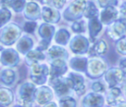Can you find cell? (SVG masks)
I'll use <instances>...</instances> for the list:
<instances>
[{"mask_svg":"<svg viewBox=\"0 0 126 107\" xmlns=\"http://www.w3.org/2000/svg\"><path fill=\"white\" fill-rule=\"evenodd\" d=\"M86 4H87L86 0H74V2L65 11V18L68 20L78 19L81 16V14L84 12Z\"/></svg>","mask_w":126,"mask_h":107,"instance_id":"obj_2","label":"cell"},{"mask_svg":"<svg viewBox=\"0 0 126 107\" xmlns=\"http://www.w3.org/2000/svg\"><path fill=\"white\" fill-rule=\"evenodd\" d=\"M46 107H56V105H55L54 103H49V104H48Z\"/></svg>","mask_w":126,"mask_h":107,"instance_id":"obj_41","label":"cell"},{"mask_svg":"<svg viewBox=\"0 0 126 107\" xmlns=\"http://www.w3.org/2000/svg\"><path fill=\"white\" fill-rule=\"evenodd\" d=\"M125 31H126V19L122 18L112 25L111 28L109 29V35L113 39H118L125 34Z\"/></svg>","mask_w":126,"mask_h":107,"instance_id":"obj_4","label":"cell"},{"mask_svg":"<svg viewBox=\"0 0 126 107\" xmlns=\"http://www.w3.org/2000/svg\"><path fill=\"white\" fill-rule=\"evenodd\" d=\"M105 67L106 66L103 63V61L99 59H93L90 61V64H89V72L92 76L98 77L104 72Z\"/></svg>","mask_w":126,"mask_h":107,"instance_id":"obj_8","label":"cell"},{"mask_svg":"<svg viewBox=\"0 0 126 107\" xmlns=\"http://www.w3.org/2000/svg\"><path fill=\"white\" fill-rule=\"evenodd\" d=\"M35 27H36V24L34 22H28V23L25 24L24 28H25V30L27 32H32L34 30Z\"/></svg>","mask_w":126,"mask_h":107,"instance_id":"obj_36","label":"cell"},{"mask_svg":"<svg viewBox=\"0 0 126 107\" xmlns=\"http://www.w3.org/2000/svg\"><path fill=\"white\" fill-rule=\"evenodd\" d=\"M32 45V41L30 39V37L25 36V37H23L19 41V43H18V50L21 51L22 53H26L31 48Z\"/></svg>","mask_w":126,"mask_h":107,"instance_id":"obj_23","label":"cell"},{"mask_svg":"<svg viewBox=\"0 0 126 107\" xmlns=\"http://www.w3.org/2000/svg\"><path fill=\"white\" fill-rule=\"evenodd\" d=\"M60 106L61 107H75L76 103L75 100L71 97H65L63 99H61L60 101Z\"/></svg>","mask_w":126,"mask_h":107,"instance_id":"obj_31","label":"cell"},{"mask_svg":"<svg viewBox=\"0 0 126 107\" xmlns=\"http://www.w3.org/2000/svg\"><path fill=\"white\" fill-rule=\"evenodd\" d=\"M42 18L47 23H56L59 20V13L54 8L45 6L42 8Z\"/></svg>","mask_w":126,"mask_h":107,"instance_id":"obj_11","label":"cell"},{"mask_svg":"<svg viewBox=\"0 0 126 107\" xmlns=\"http://www.w3.org/2000/svg\"><path fill=\"white\" fill-rule=\"evenodd\" d=\"M72 28L76 32H83L85 29V25L83 22H75L72 26Z\"/></svg>","mask_w":126,"mask_h":107,"instance_id":"obj_35","label":"cell"},{"mask_svg":"<svg viewBox=\"0 0 126 107\" xmlns=\"http://www.w3.org/2000/svg\"><path fill=\"white\" fill-rule=\"evenodd\" d=\"M68 37H69L68 32H67L65 29H60V31L57 32L55 39H56V41H57L58 43L65 44V43L67 42V40H68Z\"/></svg>","mask_w":126,"mask_h":107,"instance_id":"obj_29","label":"cell"},{"mask_svg":"<svg viewBox=\"0 0 126 107\" xmlns=\"http://www.w3.org/2000/svg\"><path fill=\"white\" fill-rule=\"evenodd\" d=\"M114 107H126V103L125 102H123V101H121L120 103H118L116 106H114Z\"/></svg>","mask_w":126,"mask_h":107,"instance_id":"obj_40","label":"cell"},{"mask_svg":"<svg viewBox=\"0 0 126 107\" xmlns=\"http://www.w3.org/2000/svg\"><path fill=\"white\" fill-rule=\"evenodd\" d=\"M93 50L96 55H102L107 51V45L103 40H100L94 46Z\"/></svg>","mask_w":126,"mask_h":107,"instance_id":"obj_27","label":"cell"},{"mask_svg":"<svg viewBox=\"0 0 126 107\" xmlns=\"http://www.w3.org/2000/svg\"><path fill=\"white\" fill-rule=\"evenodd\" d=\"M65 72H66L65 62L62 59H55L52 62V66H51V70H50L51 80H54V79L59 78V76H61Z\"/></svg>","mask_w":126,"mask_h":107,"instance_id":"obj_7","label":"cell"},{"mask_svg":"<svg viewBox=\"0 0 126 107\" xmlns=\"http://www.w3.org/2000/svg\"><path fill=\"white\" fill-rule=\"evenodd\" d=\"M117 51L122 54H126V38H122L117 43Z\"/></svg>","mask_w":126,"mask_h":107,"instance_id":"obj_34","label":"cell"},{"mask_svg":"<svg viewBox=\"0 0 126 107\" xmlns=\"http://www.w3.org/2000/svg\"><path fill=\"white\" fill-rule=\"evenodd\" d=\"M20 32H21V30L16 25H9L1 31L0 39L4 44L10 45L17 39Z\"/></svg>","mask_w":126,"mask_h":107,"instance_id":"obj_1","label":"cell"},{"mask_svg":"<svg viewBox=\"0 0 126 107\" xmlns=\"http://www.w3.org/2000/svg\"><path fill=\"white\" fill-rule=\"evenodd\" d=\"M120 13L122 14L123 18L126 19V3H123L120 7Z\"/></svg>","mask_w":126,"mask_h":107,"instance_id":"obj_38","label":"cell"},{"mask_svg":"<svg viewBox=\"0 0 126 107\" xmlns=\"http://www.w3.org/2000/svg\"><path fill=\"white\" fill-rule=\"evenodd\" d=\"M35 98L36 101L39 104H45L46 102H48L51 98H52V93L50 91V89L48 87H40L35 94Z\"/></svg>","mask_w":126,"mask_h":107,"instance_id":"obj_14","label":"cell"},{"mask_svg":"<svg viewBox=\"0 0 126 107\" xmlns=\"http://www.w3.org/2000/svg\"><path fill=\"white\" fill-rule=\"evenodd\" d=\"M48 71L46 66L34 64L32 67V79L36 83H43L45 81V77Z\"/></svg>","mask_w":126,"mask_h":107,"instance_id":"obj_3","label":"cell"},{"mask_svg":"<svg viewBox=\"0 0 126 107\" xmlns=\"http://www.w3.org/2000/svg\"><path fill=\"white\" fill-rule=\"evenodd\" d=\"M71 66L78 71H84L87 66V60L84 58H75L72 60Z\"/></svg>","mask_w":126,"mask_h":107,"instance_id":"obj_25","label":"cell"},{"mask_svg":"<svg viewBox=\"0 0 126 107\" xmlns=\"http://www.w3.org/2000/svg\"><path fill=\"white\" fill-rule=\"evenodd\" d=\"M71 48L76 53H83L88 49V41L85 39V37L82 36L75 37V39L72 42Z\"/></svg>","mask_w":126,"mask_h":107,"instance_id":"obj_13","label":"cell"},{"mask_svg":"<svg viewBox=\"0 0 126 107\" xmlns=\"http://www.w3.org/2000/svg\"><path fill=\"white\" fill-rule=\"evenodd\" d=\"M25 15L29 19H37L39 17V7L34 2H30L26 6Z\"/></svg>","mask_w":126,"mask_h":107,"instance_id":"obj_17","label":"cell"},{"mask_svg":"<svg viewBox=\"0 0 126 107\" xmlns=\"http://www.w3.org/2000/svg\"><path fill=\"white\" fill-rule=\"evenodd\" d=\"M43 2L52 5L56 9H61L65 4V0H43Z\"/></svg>","mask_w":126,"mask_h":107,"instance_id":"obj_32","label":"cell"},{"mask_svg":"<svg viewBox=\"0 0 126 107\" xmlns=\"http://www.w3.org/2000/svg\"><path fill=\"white\" fill-rule=\"evenodd\" d=\"M25 0H9V6L15 12H21L25 7Z\"/></svg>","mask_w":126,"mask_h":107,"instance_id":"obj_26","label":"cell"},{"mask_svg":"<svg viewBox=\"0 0 126 107\" xmlns=\"http://www.w3.org/2000/svg\"><path fill=\"white\" fill-rule=\"evenodd\" d=\"M48 54L51 58H54V59H61L63 56L65 57L66 56V51L59 47V46H52L49 51H48Z\"/></svg>","mask_w":126,"mask_h":107,"instance_id":"obj_22","label":"cell"},{"mask_svg":"<svg viewBox=\"0 0 126 107\" xmlns=\"http://www.w3.org/2000/svg\"><path fill=\"white\" fill-rule=\"evenodd\" d=\"M13 100V94L10 90L1 88L0 89V104L2 105H9Z\"/></svg>","mask_w":126,"mask_h":107,"instance_id":"obj_21","label":"cell"},{"mask_svg":"<svg viewBox=\"0 0 126 107\" xmlns=\"http://www.w3.org/2000/svg\"><path fill=\"white\" fill-rule=\"evenodd\" d=\"M84 15H85V17H87L89 19L96 18L97 9H96L95 5L93 2H87L86 7H85V10H84Z\"/></svg>","mask_w":126,"mask_h":107,"instance_id":"obj_20","label":"cell"},{"mask_svg":"<svg viewBox=\"0 0 126 107\" xmlns=\"http://www.w3.org/2000/svg\"><path fill=\"white\" fill-rule=\"evenodd\" d=\"M10 18H11V13L6 8L0 9V27L6 24L10 20Z\"/></svg>","mask_w":126,"mask_h":107,"instance_id":"obj_30","label":"cell"},{"mask_svg":"<svg viewBox=\"0 0 126 107\" xmlns=\"http://www.w3.org/2000/svg\"><path fill=\"white\" fill-rule=\"evenodd\" d=\"M2 63L7 66H14L18 63V55L13 49H7L2 53Z\"/></svg>","mask_w":126,"mask_h":107,"instance_id":"obj_12","label":"cell"},{"mask_svg":"<svg viewBox=\"0 0 126 107\" xmlns=\"http://www.w3.org/2000/svg\"><path fill=\"white\" fill-rule=\"evenodd\" d=\"M52 80H55L53 82V87H54V89L58 95H64L69 91L70 86L67 82V80H60L59 78H57V79H54Z\"/></svg>","mask_w":126,"mask_h":107,"instance_id":"obj_16","label":"cell"},{"mask_svg":"<svg viewBox=\"0 0 126 107\" xmlns=\"http://www.w3.org/2000/svg\"><path fill=\"white\" fill-rule=\"evenodd\" d=\"M53 32V27H50L49 25H42L40 27V29H39V34L43 37V39H47L51 36Z\"/></svg>","mask_w":126,"mask_h":107,"instance_id":"obj_28","label":"cell"},{"mask_svg":"<svg viewBox=\"0 0 126 107\" xmlns=\"http://www.w3.org/2000/svg\"><path fill=\"white\" fill-rule=\"evenodd\" d=\"M0 50H2V47H0Z\"/></svg>","mask_w":126,"mask_h":107,"instance_id":"obj_42","label":"cell"},{"mask_svg":"<svg viewBox=\"0 0 126 107\" xmlns=\"http://www.w3.org/2000/svg\"><path fill=\"white\" fill-rule=\"evenodd\" d=\"M34 92V86L31 83H25L20 89V98L24 105L28 106L32 102V96Z\"/></svg>","mask_w":126,"mask_h":107,"instance_id":"obj_6","label":"cell"},{"mask_svg":"<svg viewBox=\"0 0 126 107\" xmlns=\"http://www.w3.org/2000/svg\"><path fill=\"white\" fill-rule=\"evenodd\" d=\"M120 68H121L122 72L126 74V59H122L121 60V62H120Z\"/></svg>","mask_w":126,"mask_h":107,"instance_id":"obj_39","label":"cell"},{"mask_svg":"<svg viewBox=\"0 0 126 107\" xmlns=\"http://www.w3.org/2000/svg\"><path fill=\"white\" fill-rule=\"evenodd\" d=\"M43 59H44V55H43L41 52L37 51V50L29 52L28 55H27V58H26L27 62H28L29 64H32V65L37 64V62H38L39 60H43Z\"/></svg>","mask_w":126,"mask_h":107,"instance_id":"obj_18","label":"cell"},{"mask_svg":"<svg viewBox=\"0 0 126 107\" xmlns=\"http://www.w3.org/2000/svg\"><path fill=\"white\" fill-rule=\"evenodd\" d=\"M67 82L70 87H72L77 94H83L85 92V85H84V80L81 76L76 74H70L69 78L67 79Z\"/></svg>","mask_w":126,"mask_h":107,"instance_id":"obj_5","label":"cell"},{"mask_svg":"<svg viewBox=\"0 0 126 107\" xmlns=\"http://www.w3.org/2000/svg\"><path fill=\"white\" fill-rule=\"evenodd\" d=\"M93 89L95 92H100V91L104 90V87H103V84H101L100 82H94L93 84Z\"/></svg>","mask_w":126,"mask_h":107,"instance_id":"obj_37","label":"cell"},{"mask_svg":"<svg viewBox=\"0 0 126 107\" xmlns=\"http://www.w3.org/2000/svg\"><path fill=\"white\" fill-rule=\"evenodd\" d=\"M116 2H117V0H97V3L101 8H106V7H109V6H113V5L116 4Z\"/></svg>","mask_w":126,"mask_h":107,"instance_id":"obj_33","label":"cell"},{"mask_svg":"<svg viewBox=\"0 0 126 107\" xmlns=\"http://www.w3.org/2000/svg\"><path fill=\"white\" fill-rule=\"evenodd\" d=\"M103 103V98L98 94H89L85 100L84 105L85 107H100Z\"/></svg>","mask_w":126,"mask_h":107,"instance_id":"obj_15","label":"cell"},{"mask_svg":"<svg viewBox=\"0 0 126 107\" xmlns=\"http://www.w3.org/2000/svg\"><path fill=\"white\" fill-rule=\"evenodd\" d=\"M14 79H15V72L10 70V69H6V70H3L1 73H0V80L6 83V84H10L14 81Z\"/></svg>","mask_w":126,"mask_h":107,"instance_id":"obj_19","label":"cell"},{"mask_svg":"<svg viewBox=\"0 0 126 107\" xmlns=\"http://www.w3.org/2000/svg\"><path fill=\"white\" fill-rule=\"evenodd\" d=\"M122 78H123V74H122V71L119 69H111L106 73V76H105L106 81L112 87L116 85L119 81H121Z\"/></svg>","mask_w":126,"mask_h":107,"instance_id":"obj_10","label":"cell"},{"mask_svg":"<svg viewBox=\"0 0 126 107\" xmlns=\"http://www.w3.org/2000/svg\"><path fill=\"white\" fill-rule=\"evenodd\" d=\"M116 18H117V10L113 6H109V7L104 8L100 14L101 22L105 25L111 24Z\"/></svg>","mask_w":126,"mask_h":107,"instance_id":"obj_9","label":"cell"},{"mask_svg":"<svg viewBox=\"0 0 126 107\" xmlns=\"http://www.w3.org/2000/svg\"><path fill=\"white\" fill-rule=\"evenodd\" d=\"M100 27H101V25L97 21L96 18L91 19V22H90V25H89V28H90V32H91V36L92 37L93 36H95L99 32Z\"/></svg>","mask_w":126,"mask_h":107,"instance_id":"obj_24","label":"cell"}]
</instances>
